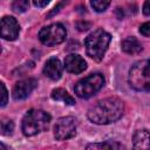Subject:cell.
I'll return each mask as SVG.
<instances>
[{
    "mask_svg": "<svg viewBox=\"0 0 150 150\" xmlns=\"http://www.w3.org/2000/svg\"><path fill=\"white\" fill-rule=\"evenodd\" d=\"M124 112V104L117 97H108L98 101L88 110V118L95 124H109L116 122Z\"/></svg>",
    "mask_w": 150,
    "mask_h": 150,
    "instance_id": "1",
    "label": "cell"
},
{
    "mask_svg": "<svg viewBox=\"0 0 150 150\" xmlns=\"http://www.w3.org/2000/svg\"><path fill=\"white\" fill-rule=\"evenodd\" d=\"M111 36L108 32L102 28H98L90 33L84 41V47L87 55L91 57L94 61H101L108 49Z\"/></svg>",
    "mask_w": 150,
    "mask_h": 150,
    "instance_id": "2",
    "label": "cell"
},
{
    "mask_svg": "<svg viewBox=\"0 0 150 150\" xmlns=\"http://www.w3.org/2000/svg\"><path fill=\"white\" fill-rule=\"evenodd\" d=\"M50 120L52 117L48 112L39 109H30L22 118L21 129L23 135L34 136L41 131H45L48 129Z\"/></svg>",
    "mask_w": 150,
    "mask_h": 150,
    "instance_id": "3",
    "label": "cell"
},
{
    "mask_svg": "<svg viewBox=\"0 0 150 150\" xmlns=\"http://www.w3.org/2000/svg\"><path fill=\"white\" fill-rule=\"evenodd\" d=\"M128 82L138 91H150V59L134 63L129 70Z\"/></svg>",
    "mask_w": 150,
    "mask_h": 150,
    "instance_id": "4",
    "label": "cell"
},
{
    "mask_svg": "<svg viewBox=\"0 0 150 150\" xmlns=\"http://www.w3.org/2000/svg\"><path fill=\"white\" fill-rule=\"evenodd\" d=\"M104 84V77L100 73L90 74L89 76L80 80L75 87L74 91L80 98H89L95 95Z\"/></svg>",
    "mask_w": 150,
    "mask_h": 150,
    "instance_id": "5",
    "label": "cell"
},
{
    "mask_svg": "<svg viewBox=\"0 0 150 150\" xmlns=\"http://www.w3.org/2000/svg\"><path fill=\"white\" fill-rule=\"evenodd\" d=\"M67 30L61 23H52L47 27H43L39 33L40 41L46 46L60 45L66 40Z\"/></svg>",
    "mask_w": 150,
    "mask_h": 150,
    "instance_id": "6",
    "label": "cell"
},
{
    "mask_svg": "<svg viewBox=\"0 0 150 150\" xmlns=\"http://www.w3.org/2000/svg\"><path fill=\"white\" fill-rule=\"evenodd\" d=\"M76 135V121L71 116L61 117L54 127V136L57 141H66Z\"/></svg>",
    "mask_w": 150,
    "mask_h": 150,
    "instance_id": "7",
    "label": "cell"
},
{
    "mask_svg": "<svg viewBox=\"0 0 150 150\" xmlns=\"http://www.w3.org/2000/svg\"><path fill=\"white\" fill-rule=\"evenodd\" d=\"M36 86H38V81L35 79H30V77L16 82L12 90L13 98L14 100H25L26 97H28L30 95V93L36 88Z\"/></svg>",
    "mask_w": 150,
    "mask_h": 150,
    "instance_id": "8",
    "label": "cell"
},
{
    "mask_svg": "<svg viewBox=\"0 0 150 150\" xmlns=\"http://www.w3.org/2000/svg\"><path fill=\"white\" fill-rule=\"evenodd\" d=\"M1 38L5 40H15L19 35L20 27L13 16H4L1 19Z\"/></svg>",
    "mask_w": 150,
    "mask_h": 150,
    "instance_id": "9",
    "label": "cell"
},
{
    "mask_svg": "<svg viewBox=\"0 0 150 150\" xmlns=\"http://www.w3.org/2000/svg\"><path fill=\"white\" fill-rule=\"evenodd\" d=\"M64 68L67 71L73 74H80L87 68V62L84 59L77 54H69L64 59Z\"/></svg>",
    "mask_w": 150,
    "mask_h": 150,
    "instance_id": "10",
    "label": "cell"
},
{
    "mask_svg": "<svg viewBox=\"0 0 150 150\" xmlns=\"http://www.w3.org/2000/svg\"><path fill=\"white\" fill-rule=\"evenodd\" d=\"M62 70L63 67L60 60L56 57H50L49 60H47V62L43 66V74L53 81H56L62 76Z\"/></svg>",
    "mask_w": 150,
    "mask_h": 150,
    "instance_id": "11",
    "label": "cell"
},
{
    "mask_svg": "<svg viewBox=\"0 0 150 150\" xmlns=\"http://www.w3.org/2000/svg\"><path fill=\"white\" fill-rule=\"evenodd\" d=\"M132 143L135 149H150V132L145 129L137 130L134 134Z\"/></svg>",
    "mask_w": 150,
    "mask_h": 150,
    "instance_id": "12",
    "label": "cell"
},
{
    "mask_svg": "<svg viewBox=\"0 0 150 150\" xmlns=\"http://www.w3.org/2000/svg\"><path fill=\"white\" fill-rule=\"evenodd\" d=\"M142 45L139 43V41L134 38V36H129V38H125L123 41H122V50L127 54H130V55H135V54H138L142 52Z\"/></svg>",
    "mask_w": 150,
    "mask_h": 150,
    "instance_id": "13",
    "label": "cell"
},
{
    "mask_svg": "<svg viewBox=\"0 0 150 150\" xmlns=\"http://www.w3.org/2000/svg\"><path fill=\"white\" fill-rule=\"evenodd\" d=\"M52 98L55 100V101H62L63 103L66 104H69V105H73L75 104V100L68 94L67 90L62 89V88H56L52 91Z\"/></svg>",
    "mask_w": 150,
    "mask_h": 150,
    "instance_id": "14",
    "label": "cell"
},
{
    "mask_svg": "<svg viewBox=\"0 0 150 150\" xmlns=\"http://www.w3.org/2000/svg\"><path fill=\"white\" fill-rule=\"evenodd\" d=\"M29 2L28 0H14L12 4V9L15 13H23L28 9Z\"/></svg>",
    "mask_w": 150,
    "mask_h": 150,
    "instance_id": "15",
    "label": "cell"
},
{
    "mask_svg": "<svg viewBox=\"0 0 150 150\" xmlns=\"http://www.w3.org/2000/svg\"><path fill=\"white\" fill-rule=\"evenodd\" d=\"M123 145L118 143H95V144H88L87 149H121Z\"/></svg>",
    "mask_w": 150,
    "mask_h": 150,
    "instance_id": "16",
    "label": "cell"
},
{
    "mask_svg": "<svg viewBox=\"0 0 150 150\" xmlns=\"http://www.w3.org/2000/svg\"><path fill=\"white\" fill-rule=\"evenodd\" d=\"M110 2H111V0H90V5L96 12L105 11L108 8V6L110 5Z\"/></svg>",
    "mask_w": 150,
    "mask_h": 150,
    "instance_id": "17",
    "label": "cell"
},
{
    "mask_svg": "<svg viewBox=\"0 0 150 150\" xmlns=\"http://www.w3.org/2000/svg\"><path fill=\"white\" fill-rule=\"evenodd\" d=\"M13 129H14V124H13L12 121H9V120H2V122H1V132H2V135H9V134H12Z\"/></svg>",
    "mask_w": 150,
    "mask_h": 150,
    "instance_id": "18",
    "label": "cell"
},
{
    "mask_svg": "<svg viewBox=\"0 0 150 150\" xmlns=\"http://www.w3.org/2000/svg\"><path fill=\"white\" fill-rule=\"evenodd\" d=\"M139 33L143 34L144 36H150V21L144 22L139 27Z\"/></svg>",
    "mask_w": 150,
    "mask_h": 150,
    "instance_id": "19",
    "label": "cell"
},
{
    "mask_svg": "<svg viewBox=\"0 0 150 150\" xmlns=\"http://www.w3.org/2000/svg\"><path fill=\"white\" fill-rule=\"evenodd\" d=\"M1 90H2V101H1V107H5L6 103H7V97H8V94H7V89L5 87L4 83H1Z\"/></svg>",
    "mask_w": 150,
    "mask_h": 150,
    "instance_id": "20",
    "label": "cell"
},
{
    "mask_svg": "<svg viewBox=\"0 0 150 150\" xmlns=\"http://www.w3.org/2000/svg\"><path fill=\"white\" fill-rule=\"evenodd\" d=\"M49 1H50V0H33L34 5H35L36 7H40V8L47 6V5L49 4Z\"/></svg>",
    "mask_w": 150,
    "mask_h": 150,
    "instance_id": "21",
    "label": "cell"
},
{
    "mask_svg": "<svg viewBox=\"0 0 150 150\" xmlns=\"http://www.w3.org/2000/svg\"><path fill=\"white\" fill-rule=\"evenodd\" d=\"M143 13L148 16H150V0H146L143 5Z\"/></svg>",
    "mask_w": 150,
    "mask_h": 150,
    "instance_id": "22",
    "label": "cell"
}]
</instances>
